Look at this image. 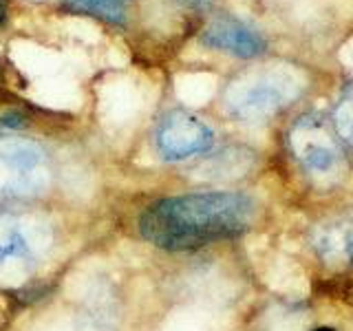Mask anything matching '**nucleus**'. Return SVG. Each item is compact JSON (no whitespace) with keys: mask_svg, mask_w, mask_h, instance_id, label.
Instances as JSON below:
<instances>
[{"mask_svg":"<svg viewBox=\"0 0 353 331\" xmlns=\"http://www.w3.org/2000/svg\"><path fill=\"white\" fill-rule=\"evenodd\" d=\"M252 219L254 201L243 192H190L148 205L139 219V232L161 250L183 252L241 237Z\"/></svg>","mask_w":353,"mask_h":331,"instance_id":"f257e3e1","label":"nucleus"},{"mask_svg":"<svg viewBox=\"0 0 353 331\" xmlns=\"http://www.w3.org/2000/svg\"><path fill=\"white\" fill-rule=\"evenodd\" d=\"M303 82L287 66H263L241 73L225 88L228 113L243 121L270 119L301 95Z\"/></svg>","mask_w":353,"mask_h":331,"instance_id":"f03ea898","label":"nucleus"},{"mask_svg":"<svg viewBox=\"0 0 353 331\" xmlns=\"http://www.w3.org/2000/svg\"><path fill=\"white\" fill-rule=\"evenodd\" d=\"M290 146L296 161L318 188L336 185L347 174V154L336 130L323 117L307 115L298 119L290 132Z\"/></svg>","mask_w":353,"mask_h":331,"instance_id":"7ed1b4c3","label":"nucleus"},{"mask_svg":"<svg viewBox=\"0 0 353 331\" xmlns=\"http://www.w3.org/2000/svg\"><path fill=\"white\" fill-rule=\"evenodd\" d=\"M49 245L47 223L18 214H0V283L18 285L27 281Z\"/></svg>","mask_w":353,"mask_h":331,"instance_id":"20e7f679","label":"nucleus"},{"mask_svg":"<svg viewBox=\"0 0 353 331\" xmlns=\"http://www.w3.org/2000/svg\"><path fill=\"white\" fill-rule=\"evenodd\" d=\"M49 181L51 163L40 143L25 137H0V197H38Z\"/></svg>","mask_w":353,"mask_h":331,"instance_id":"39448f33","label":"nucleus"},{"mask_svg":"<svg viewBox=\"0 0 353 331\" xmlns=\"http://www.w3.org/2000/svg\"><path fill=\"white\" fill-rule=\"evenodd\" d=\"M214 130L188 110H170L154 128V146L168 161H185L212 148Z\"/></svg>","mask_w":353,"mask_h":331,"instance_id":"423d86ee","label":"nucleus"},{"mask_svg":"<svg viewBox=\"0 0 353 331\" xmlns=\"http://www.w3.org/2000/svg\"><path fill=\"white\" fill-rule=\"evenodd\" d=\"M201 42L208 49L223 51L241 60H254L268 51V40L248 22L234 16H216L201 31Z\"/></svg>","mask_w":353,"mask_h":331,"instance_id":"0eeeda50","label":"nucleus"},{"mask_svg":"<svg viewBox=\"0 0 353 331\" xmlns=\"http://www.w3.org/2000/svg\"><path fill=\"white\" fill-rule=\"evenodd\" d=\"M312 248L329 268H353V210L316 223Z\"/></svg>","mask_w":353,"mask_h":331,"instance_id":"6e6552de","label":"nucleus"},{"mask_svg":"<svg viewBox=\"0 0 353 331\" xmlns=\"http://www.w3.org/2000/svg\"><path fill=\"white\" fill-rule=\"evenodd\" d=\"M254 163V154L245 148H225L216 154H212V159H208L203 163V174L208 179H236L243 177Z\"/></svg>","mask_w":353,"mask_h":331,"instance_id":"1a4fd4ad","label":"nucleus"},{"mask_svg":"<svg viewBox=\"0 0 353 331\" xmlns=\"http://www.w3.org/2000/svg\"><path fill=\"white\" fill-rule=\"evenodd\" d=\"M66 3L77 11H84V14L106 20L110 25H124L126 20L124 5L128 0H66Z\"/></svg>","mask_w":353,"mask_h":331,"instance_id":"9d476101","label":"nucleus"},{"mask_svg":"<svg viewBox=\"0 0 353 331\" xmlns=\"http://www.w3.org/2000/svg\"><path fill=\"white\" fill-rule=\"evenodd\" d=\"M334 130L336 135L353 148V97L340 99L334 108Z\"/></svg>","mask_w":353,"mask_h":331,"instance_id":"9b49d317","label":"nucleus"},{"mask_svg":"<svg viewBox=\"0 0 353 331\" xmlns=\"http://www.w3.org/2000/svg\"><path fill=\"white\" fill-rule=\"evenodd\" d=\"M181 7H185V9H203L210 0H176Z\"/></svg>","mask_w":353,"mask_h":331,"instance_id":"f8f14e48","label":"nucleus"},{"mask_svg":"<svg viewBox=\"0 0 353 331\" xmlns=\"http://www.w3.org/2000/svg\"><path fill=\"white\" fill-rule=\"evenodd\" d=\"M9 20V0H0V29L7 25Z\"/></svg>","mask_w":353,"mask_h":331,"instance_id":"ddd939ff","label":"nucleus"},{"mask_svg":"<svg viewBox=\"0 0 353 331\" xmlns=\"http://www.w3.org/2000/svg\"><path fill=\"white\" fill-rule=\"evenodd\" d=\"M3 75H5V64H3V58H0V80H3Z\"/></svg>","mask_w":353,"mask_h":331,"instance_id":"4468645a","label":"nucleus"},{"mask_svg":"<svg viewBox=\"0 0 353 331\" xmlns=\"http://www.w3.org/2000/svg\"><path fill=\"white\" fill-rule=\"evenodd\" d=\"M314 331H336V329H331V327H318V329H314Z\"/></svg>","mask_w":353,"mask_h":331,"instance_id":"2eb2a0df","label":"nucleus"}]
</instances>
